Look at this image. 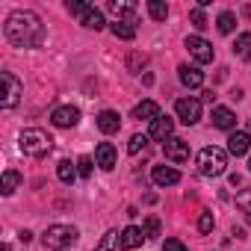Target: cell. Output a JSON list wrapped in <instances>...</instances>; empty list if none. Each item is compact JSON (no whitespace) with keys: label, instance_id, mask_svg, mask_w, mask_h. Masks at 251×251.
Wrapping results in <instances>:
<instances>
[{"label":"cell","instance_id":"obj_1","mask_svg":"<svg viewBox=\"0 0 251 251\" xmlns=\"http://www.w3.org/2000/svg\"><path fill=\"white\" fill-rule=\"evenodd\" d=\"M6 39L15 45V48H36L42 45L45 39V24L39 21L36 12H27V9H18L6 18Z\"/></svg>","mask_w":251,"mask_h":251},{"label":"cell","instance_id":"obj_2","mask_svg":"<svg viewBox=\"0 0 251 251\" xmlns=\"http://www.w3.org/2000/svg\"><path fill=\"white\" fill-rule=\"evenodd\" d=\"M18 145H21V151H24L27 157H33V160H42V157L50 151L53 139H50L45 130H39V127H27V130L21 133Z\"/></svg>","mask_w":251,"mask_h":251},{"label":"cell","instance_id":"obj_3","mask_svg":"<svg viewBox=\"0 0 251 251\" xmlns=\"http://www.w3.org/2000/svg\"><path fill=\"white\" fill-rule=\"evenodd\" d=\"M77 236H80V233H77V227H71V225H50V227L42 233V242H45V248L59 251V248L74 245Z\"/></svg>","mask_w":251,"mask_h":251},{"label":"cell","instance_id":"obj_4","mask_svg":"<svg viewBox=\"0 0 251 251\" xmlns=\"http://www.w3.org/2000/svg\"><path fill=\"white\" fill-rule=\"evenodd\" d=\"M225 166H227V154H225L222 148H213V145H210V148H204V151L198 154V172L207 175V177L222 175Z\"/></svg>","mask_w":251,"mask_h":251},{"label":"cell","instance_id":"obj_5","mask_svg":"<svg viewBox=\"0 0 251 251\" xmlns=\"http://www.w3.org/2000/svg\"><path fill=\"white\" fill-rule=\"evenodd\" d=\"M0 83H3V98H0V106H3V109H12V106L18 103L24 86H21V80H18L12 71H0Z\"/></svg>","mask_w":251,"mask_h":251},{"label":"cell","instance_id":"obj_6","mask_svg":"<svg viewBox=\"0 0 251 251\" xmlns=\"http://www.w3.org/2000/svg\"><path fill=\"white\" fill-rule=\"evenodd\" d=\"M186 50H189V56H192L195 62H201V65L213 62V45H210L207 39H201V36H189V39H186Z\"/></svg>","mask_w":251,"mask_h":251},{"label":"cell","instance_id":"obj_7","mask_svg":"<svg viewBox=\"0 0 251 251\" xmlns=\"http://www.w3.org/2000/svg\"><path fill=\"white\" fill-rule=\"evenodd\" d=\"M175 112H177V118L183 124H195L201 118V100H195V98H177Z\"/></svg>","mask_w":251,"mask_h":251},{"label":"cell","instance_id":"obj_8","mask_svg":"<svg viewBox=\"0 0 251 251\" xmlns=\"http://www.w3.org/2000/svg\"><path fill=\"white\" fill-rule=\"evenodd\" d=\"M163 154H166V160H172V163H186V160H189V142L172 136V139L163 142Z\"/></svg>","mask_w":251,"mask_h":251},{"label":"cell","instance_id":"obj_9","mask_svg":"<svg viewBox=\"0 0 251 251\" xmlns=\"http://www.w3.org/2000/svg\"><path fill=\"white\" fill-rule=\"evenodd\" d=\"M50 121L56 124V127H74V124L80 121V109L77 106H56L53 109V115H50Z\"/></svg>","mask_w":251,"mask_h":251},{"label":"cell","instance_id":"obj_10","mask_svg":"<svg viewBox=\"0 0 251 251\" xmlns=\"http://www.w3.org/2000/svg\"><path fill=\"white\" fill-rule=\"evenodd\" d=\"M172 130H175V121H172L169 115H160V118H154V121H151L148 136H151V139L166 142V139H172Z\"/></svg>","mask_w":251,"mask_h":251},{"label":"cell","instance_id":"obj_11","mask_svg":"<svg viewBox=\"0 0 251 251\" xmlns=\"http://www.w3.org/2000/svg\"><path fill=\"white\" fill-rule=\"evenodd\" d=\"M95 166H100L103 172L115 169V148H112L109 142H100V145L95 148Z\"/></svg>","mask_w":251,"mask_h":251},{"label":"cell","instance_id":"obj_12","mask_svg":"<svg viewBox=\"0 0 251 251\" xmlns=\"http://www.w3.org/2000/svg\"><path fill=\"white\" fill-rule=\"evenodd\" d=\"M213 127H219V130H233V127H236V115H233V109L216 106V109H213Z\"/></svg>","mask_w":251,"mask_h":251},{"label":"cell","instance_id":"obj_13","mask_svg":"<svg viewBox=\"0 0 251 251\" xmlns=\"http://www.w3.org/2000/svg\"><path fill=\"white\" fill-rule=\"evenodd\" d=\"M142 239H145V230H142V227H136V225H130V227H124V230H121L118 245H121V248H139V245H142Z\"/></svg>","mask_w":251,"mask_h":251},{"label":"cell","instance_id":"obj_14","mask_svg":"<svg viewBox=\"0 0 251 251\" xmlns=\"http://www.w3.org/2000/svg\"><path fill=\"white\" fill-rule=\"evenodd\" d=\"M177 77H180V83L189 86V89H198V86L204 83V71L195 68V65H180V68H177Z\"/></svg>","mask_w":251,"mask_h":251},{"label":"cell","instance_id":"obj_15","mask_svg":"<svg viewBox=\"0 0 251 251\" xmlns=\"http://www.w3.org/2000/svg\"><path fill=\"white\" fill-rule=\"evenodd\" d=\"M151 177H154L157 186H175V183L180 180V172H175V169H169V166H154V169H151Z\"/></svg>","mask_w":251,"mask_h":251},{"label":"cell","instance_id":"obj_16","mask_svg":"<svg viewBox=\"0 0 251 251\" xmlns=\"http://www.w3.org/2000/svg\"><path fill=\"white\" fill-rule=\"evenodd\" d=\"M106 9L109 12H115L118 15V21H130V24H136V3H127V0H112V3H106Z\"/></svg>","mask_w":251,"mask_h":251},{"label":"cell","instance_id":"obj_17","mask_svg":"<svg viewBox=\"0 0 251 251\" xmlns=\"http://www.w3.org/2000/svg\"><path fill=\"white\" fill-rule=\"evenodd\" d=\"M248 148H251V136H248L245 130H239V133H230V139H227V151H230L233 157H242V154H248Z\"/></svg>","mask_w":251,"mask_h":251},{"label":"cell","instance_id":"obj_18","mask_svg":"<svg viewBox=\"0 0 251 251\" xmlns=\"http://www.w3.org/2000/svg\"><path fill=\"white\" fill-rule=\"evenodd\" d=\"M98 127H100V133H115V130L121 127V118H118V112H112V109H103V112L98 115Z\"/></svg>","mask_w":251,"mask_h":251},{"label":"cell","instance_id":"obj_19","mask_svg":"<svg viewBox=\"0 0 251 251\" xmlns=\"http://www.w3.org/2000/svg\"><path fill=\"white\" fill-rule=\"evenodd\" d=\"M163 112H160V106L154 103V100H142V103H136L133 106V118H145V121H154V118H160Z\"/></svg>","mask_w":251,"mask_h":251},{"label":"cell","instance_id":"obj_20","mask_svg":"<svg viewBox=\"0 0 251 251\" xmlns=\"http://www.w3.org/2000/svg\"><path fill=\"white\" fill-rule=\"evenodd\" d=\"M109 30L115 39H124V42L136 39V24H130V21H115V24H109Z\"/></svg>","mask_w":251,"mask_h":251},{"label":"cell","instance_id":"obj_21","mask_svg":"<svg viewBox=\"0 0 251 251\" xmlns=\"http://www.w3.org/2000/svg\"><path fill=\"white\" fill-rule=\"evenodd\" d=\"M21 186V175L15 172V169H6L3 172V183H0V189H3V195H12L15 189Z\"/></svg>","mask_w":251,"mask_h":251},{"label":"cell","instance_id":"obj_22","mask_svg":"<svg viewBox=\"0 0 251 251\" xmlns=\"http://www.w3.org/2000/svg\"><path fill=\"white\" fill-rule=\"evenodd\" d=\"M83 27H89V30H103L106 27V21H103V15L98 12V9H86V15H83Z\"/></svg>","mask_w":251,"mask_h":251},{"label":"cell","instance_id":"obj_23","mask_svg":"<svg viewBox=\"0 0 251 251\" xmlns=\"http://www.w3.org/2000/svg\"><path fill=\"white\" fill-rule=\"evenodd\" d=\"M233 53L239 56V59H251V33H242L239 39H236V45H233Z\"/></svg>","mask_w":251,"mask_h":251},{"label":"cell","instance_id":"obj_24","mask_svg":"<svg viewBox=\"0 0 251 251\" xmlns=\"http://www.w3.org/2000/svg\"><path fill=\"white\" fill-rule=\"evenodd\" d=\"M216 27H219V33H222V36L233 33V30H236V15H233V12H222V15L216 18Z\"/></svg>","mask_w":251,"mask_h":251},{"label":"cell","instance_id":"obj_25","mask_svg":"<svg viewBox=\"0 0 251 251\" xmlns=\"http://www.w3.org/2000/svg\"><path fill=\"white\" fill-rule=\"evenodd\" d=\"M148 15L154 21H166L169 18V6L163 3V0H148Z\"/></svg>","mask_w":251,"mask_h":251},{"label":"cell","instance_id":"obj_26","mask_svg":"<svg viewBox=\"0 0 251 251\" xmlns=\"http://www.w3.org/2000/svg\"><path fill=\"white\" fill-rule=\"evenodd\" d=\"M56 175H59V180H62V183H74V177H77V169H74L68 160H62V163L56 166Z\"/></svg>","mask_w":251,"mask_h":251},{"label":"cell","instance_id":"obj_27","mask_svg":"<svg viewBox=\"0 0 251 251\" xmlns=\"http://www.w3.org/2000/svg\"><path fill=\"white\" fill-rule=\"evenodd\" d=\"M142 230H145V239H157V236H160V219H157V216H148Z\"/></svg>","mask_w":251,"mask_h":251},{"label":"cell","instance_id":"obj_28","mask_svg":"<svg viewBox=\"0 0 251 251\" xmlns=\"http://www.w3.org/2000/svg\"><path fill=\"white\" fill-rule=\"evenodd\" d=\"M145 145H148V136L136 133V136H130V142H127V151H130V154H139V151H145Z\"/></svg>","mask_w":251,"mask_h":251},{"label":"cell","instance_id":"obj_29","mask_svg":"<svg viewBox=\"0 0 251 251\" xmlns=\"http://www.w3.org/2000/svg\"><path fill=\"white\" fill-rule=\"evenodd\" d=\"M189 21H192V27H195V30H204V27H207L204 9H201V6H198V9H192V12H189Z\"/></svg>","mask_w":251,"mask_h":251},{"label":"cell","instance_id":"obj_30","mask_svg":"<svg viewBox=\"0 0 251 251\" xmlns=\"http://www.w3.org/2000/svg\"><path fill=\"white\" fill-rule=\"evenodd\" d=\"M118 236H121V233H115V230H109V233H106V236H103V239L98 242V251H109V248H112V245L118 242Z\"/></svg>","mask_w":251,"mask_h":251},{"label":"cell","instance_id":"obj_31","mask_svg":"<svg viewBox=\"0 0 251 251\" xmlns=\"http://www.w3.org/2000/svg\"><path fill=\"white\" fill-rule=\"evenodd\" d=\"M236 207H242L245 213H251V189H242V192H236Z\"/></svg>","mask_w":251,"mask_h":251},{"label":"cell","instance_id":"obj_32","mask_svg":"<svg viewBox=\"0 0 251 251\" xmlns=\"http://www.w3.org/2000/svg\"><path fill=\"white\" fill-rule=\"evenodd\" d=\"M198 230H201V233H210V230H213V213H207V210L201 213V219H198Z\"/></svg>","mask_w":251,"mask_h":251},{"label":"cell","instance_id":"obj_33","mask_svg":"<svg viewBox=\"0 0 251 251\" xmlns=\"http://www.w3.org/2000/svg\"><path fill=\"white\" fill-rule=\"evenodd\" d=\"M65 9H68L71 15H80V18H83L89 6H86V3H80V0H68V3H65Z\"/></svg>","mask_w":251,"mask_h":251},{"label":"cell","instance_id":"obj_34","mask_svg":"<svg viewBox=\"0 0 251 251\" xmlns=\"http://www.w3.org/2000/svg\"><path fill=\"white\" fill-rule=\"evenodd\" d=\"M77 172H80V177H89L92 175V157H80L77 160Z\"/></svg>","mask_w":251,"mask_h":251},{"label":"cell","instance_id":"obj_35","mask_svg":"<svg viewBox=\"0 0 251 251\" xmlns=\"http://www.w3.org/2000/svg\"><path fill=\"white\" fill-rule=\"evenodd\" d=\"M163 251H189V248H186L180 239H166V242H163Z\"/></svg>","mask_w":251,"mask_h":251},{"label":"cell","instance_id":"obj_36","mask_svg":"<svg viewBox=\"0 0 251 251\" xmlns=\"http://www.w3.org/2000/svg\"><path fill=\"white\" fill-rule=\"evenodd\" d=\"M213 100H216V92H213V89H207V92H204V103H213Z\"/></svg>","mask_w":251,"mask_h":251},{"label":"cell","instance_id":"obj_37","mask_svg":"<svg viewBox=\"0 0 251 251\" xmlns=\"http://www.w3.org/2000/svg\"><path fill=\"white\" fill-rule=\"evenodd\" d=\"M248 133H251V118H248Z\"/></svg>","mask_w":251,"mask_h":251},{"label":"cell","instance_id":"obj_38","mask_svg":"<svg viewBox=\"0 0 251 251\" xmlns=\"http://www.w3.org/2000/svg\"><path fill=\"white\" fill-rule=\"evenodd\" d=\"M3 251H12V248H9V245H3Z\"/></svg>","mask_w":251,"mask_h":251},{"label":"cell","instance_id":"obj_39","mask_svg":"<svg viewBox=\"0 0 251 251\" xmlns=\"http://www.w3.org/2000/svg\"><path fill=\"white\" fill-rule=\"evenodd\" d=\"M248 169H251V157H248Z\"/></svg>","mask_w":251,"mask_h":251}]
</instances>
